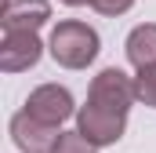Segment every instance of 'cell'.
<instances>
[{
    "label": "cell",
    "mask_w": 156,
    "mask_h": 153,
    "mask_svg": "<svg viewBox=\"0 0 156 153\" xmlns=\"http://www.w3.org/2000/svg\"><path fill=\"white\" fill-rule=\"evenodd\" d=\"M26 110L37 117V120H44V124L62 128L69 117L76 113V102H73L69 88H62V84H40V88H33V91H29Z\"/></svg>",
    "instance_id": "cell-4"
},
{
    "label": "cell",
    "mask_w": 156,
    "mask_h": 153,
    "mask_svg": "<svg viewBox=\"0 0 156 153\" xmlns=\"http://www.w3.org/2000/svg\"><path fill=\"white\" fill-rule=\"evenodd\" d=\"M47 51L51 58L62 66V69H87L98 51H102V40L98 33L87 26V22H76V18H66L51 29V40H47Z\"/></svg>",
    "instance_id": "cell-1"
},
{
    "label": "cell",
    "mask_w": 156,
    "mask_h": 153,
    "mask_svg": "<svg viewBox=\"0 0 156 153\" xmlns=\"http://www.w3.org/2000/svg\"><path fill=\"white\" fill-rule=\"evenodd\" d=\"M98 15H109V18H116V15H123V11H131L134 7V0H87Z\"/></svg>",
    "instance_id": "cell-11"
},
{
    "label": "cell",
    "mask_w": 156,
    "mask_h": 153,
    "mask_svg": "<svg viewBox=\"0 0 156 153\" xmlns=\"http://www.w3.org/2000/svg\"><path fill=\"white\" fill-rule=\"evenodd\" d=\"M134 95H138L142 106L156 110V66L153 69H138V76H134Z\"/></svg>",
    "instance_id": "cell-9"
},
{
    "label": "cell",
    "mask_w": 156,
    "mask_h": 153,
    "mask_svg": "<svg viewBox=\"0 0 156 153\" xmlns=\"http://www.w3.org/2000/svg\"><path fill=\"white\" fill-rule=\"evenodd\" d=\"M87 99L98 102V106H105V110L127 113V110L134 106V99H138V95H134V76H127L120 66H105L102 73L91 80Z\"/></svg>",
    "instance_id": "cell-3"
},
{
    "label": "cell",
    "mask_w": 156,
    "mask_h": 153,
    "mask_svg": "<svg viewBox=\"0 0 156 153\" xmlns=\"http://www.w3.org/2000/svg\"><path fill=\"white\" fill-rule=\"evenodd\" d=\"M47 18H51V4L47 0H7L0 26L4 29H29V33H37Z\"/></svg>",
    "instance_id": "cell-7"
},
{
    "label": "cell",
    "mask_w": 156,
    "mask_h": 153,
    "mask_svg": "<svg viewBox=\"0 0 156 153\" xmlns=\"http://www.w3.org/2000/svg\"><path fill=\"white\" fill-rule=\"evenodd\" d=\"M58 135H62V131H58L55 124L37 120L26 106L11 117V142H15L22 153H51L55 142H58Z\"/></svg>",
    "instance_id": "cell-6"
},
{
    "label": "cell",
    "mask_w": 156,
    "mask_h": 153,
    "mask_svg": "<svg viewBox=\"0 0 156 153\" xmlns=\"http://www.w3.org/2000/svg\"><path fill=\"white\" fill-rule=\"evenodd\" d=\"M44 55V44L37 33L29 29H4L0 40V69L4 73H22V69H33Z\"/></svg>",
    "instance_id": "cell-5"
},
{
    "label": "cell",
    "mask_w": 156,
    "mask_h": 153,
    "mask_svg": "<svg viewBox=\"0 0 156 153\" xmlns=\"http://www.w3.org/2000/svg\"><path fill=\"white\" fill-rule=\"evenodd\" d=\"M123 51H127V62H131L134 69H153L156 66V22L134 26V29L127 33Z\"/></svg>",
    "instance_id": "cell-8"
},
{
    "label": "cell",
    "mask_w": 156,
    "mask_h": 153,
    "mask_svg": "<svg viewBox=\"0 0 156 153\" xmlns=\"http://www.w3.org/2000/svg\"><path fill=\"white\" fill-rule=\"evenodd\" d=\"M66 7H80V4H87V0H62Z\"/></svg>",
    "instance_id": "cell-12"
},
{
    "label": "cell",
    "mask_w": 156,
    "mask_h": 153,
    "mask_svg": "<svg viewBox=\"0 0 156 153\" xmlns=\"http://www.w3.org/2000/svg\"><path fill=\"white\" fill-rule=\"evenodd\" d=\"M76 131L83 139H91L98 150L102 146H116L127 131V113H116V110H105L98 102L87 99V106L76 110Z\"/></svg>",
    "instance_id": "cell-2"
},
{
    "label": "cell",
    "mask_w": 156,
    "mask_h": 153,
    "mask_svg": "<svg viewBox=\"0 0 156 153\" xmlns=\"http://www.w3.org/2000/svg\"><path fill=\"white\" fill-rule=\"evenodd\" d=\"M51 153H98V146H94L91 139H83L80 131H62Z\"/></svg>",
    "instance_id": "cell-10"
}]
</instances>
